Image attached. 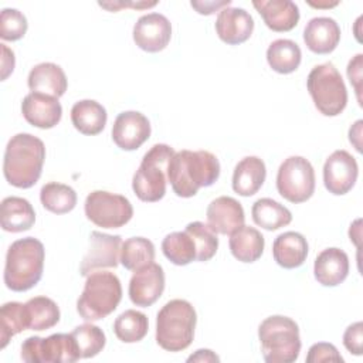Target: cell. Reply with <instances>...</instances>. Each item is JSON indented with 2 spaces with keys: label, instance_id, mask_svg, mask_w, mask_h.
<instances>
[{
  "label": "cell",
  "instance_id": "obj_9",
  "mask_svg": "<svg viewBox=\"0 0 363 363\" xmlns=\"http://www.w3.org/2000/svg\"><path fill=\"white\" fill-rule=\"evenodd\" d=\"M277 190L288 201L298 204L315 193V170L302 156L286 157L277 173Z\"/></svg>",
  "mask_w": 363,
  "mask_h": 363
},
{
  "label": "cell",
  "instance_id": "obj_45",
  "mask_svg": "<svg viewBox=\"0 0 363 363\" xmlns=\"http://www.w3.org/2000/svg\"><path fill=\"white\" fill-rule=\"evenodd\" d=\"M362 125H363V121H356L354 125L350 126L349 129V140L350 143L356 147L357 152H362V143H360V136H362Z\"/></svg>",
  "mask_w": 363,
  "mask_h": 363
},
{
  "label": "cell",
  "instance_id": "obj_34",
  "mask_svg": "<svg viewBox=\"0 0 363 363\" xmlns=\"http://www.w3.org/2000/svg\"><path fill=\"white\" fill-rule=\"evenodd\" d=\"M40 200L45 210L54 214H65L77 206V193L68 184L51 182L41 187Z\"/></svg>",
  "mask_w": 363,
  "mask_h": 363
},
{
  "label": "cell",
  "instance_id": "obj_13",
  "mask_svg": "<svg viewBox=\"0 0 363 363\" xmlns=\"http://www.w3.org/2000/svg\"><path fill=\"white\" fill-rule=\"evenodd\" d=\"M359 176L356 159L346 150H335L323 164V184L335 196L349 193Z\"/></svg>",
  "mask_w": 363,
  "mask_h": 363
},
{
  "label": "cell",
  "instance_id": "obj_26",
  "mask_svg": "<svg viewBox=\"0 0 363 363\" xmlns=\"http://www.w3.org/2000/svg\"><path fill=\"white\" fill-rule=\"evenodd\" d=\"M0 223L1 228L9 233L27 231L35 223V211L28 200L10 196L1 201Z\"/></svg>",
  "mask_w": 363,
  "mask_h": 363
},
{
  "label": "cell",
  "instance_id": "obj_18",
  "mask_svg": "<svg viewBox=\"0 0 363 363\" xmlns=\"http://www.w3.org/2000/svg\"><path fill=\"white\" fill-rule=\"evenodd\" d=\"M21 113L30 125L40 129H51L61 121L62 106L58 98L30 92L21 102Z\"/></svg>",
  "mask_w": 363,
  "mask_h": 363
},
{
  "label": "cell",
  "instance_id": "obj_7",
  "mask_svg": "<svg viewBox=\"0 0 363 363\" xmlns=\"http://www.w3.org/2000/svg\"><path fill=\"white\" fill-rule=\"evenodd\" d=\"M174 153V149L166 143H156L145 153L132 179V189L139 200L155 203L163 199L167 183V163Z\"/></svg>",
  "mask_w": 363,
  "mask_h": 363
},
{
  "label": "cell",
  "instance_id": "obj_31",
  "mask_svg": "<svg viewBox=\"0 0 363 363\" xmlns=\"http://www.w3.org/2000/svg\"><path fill=\"white\" fill-rule=\"evenodd\" d=\"M28 329L45 330L60 322L58 305L47 296H34L26 302Z\"/></svg>",
  "mask_w": 363,
  "mask_h": 363
},
{
  "label": "cell",
  "instance_id": "obj_39",
  "mask_svg": "<svg viewBox=\"0 0 363 363\" xmlns=\"http://www.w3.org/2000/svg\"><path fill=\"white\" fill-rule=\"evenodd\" d=\"M27 18L17 9H3L0 14V37L6 41H17L27 33Z\"/></svg>",
  "mask_w": 363,
  "mask_h": 363
},
{
  "label": "cell",
  "instance_id": "obj_24",
  "mask_svg": "<svg viewBox=\"0 0 363 363\" xmlns=\"http://www.w3.org/2000/svg\"><path fill=\"white\" fill-rule=\"evenodd\" d=\"M308 251L306 238L296 231L279 234L272 244V257L275 262L285 269L301 267L308 257Z\"/></svg>",
  "mask_w": 363,
  "mask_h": 363
},
{
  "label": "cell",
  "instance_id": "obj_17",
  "mask_svg": "<svg viewBox=\"0 0 363 363\" xmlns=\"http://www.w3.org/2000/svg\"><path fill=\"white\" fill-rule=\"evenodd\" d=\"M254 30L252 16L241 7H224L216 18V33L221 41L230 45L245 43Z\"/></svg>",
  "mask_w": 363,
  "mask_h": 363
},
{
  "label": "cell",
  "instance_id": "obj_10",
  "mask_svg": "<svg viewBox=\"0 0 363 363\" xmlns=\"http://www.w3.org/2000/svg\"><path fill=\"white\" fill-rule=\"evenodd\" d=\"M21 359L27 363H72L81 354L71 333H54L27 337L21 345Z\"/></svg>",
  "mask_w": 363,
  "mask_h": 363
},
{
  "label": "cell",
  "instance_id": "obj_30",
  "mask_svg": "<svg viewBox=\"0 0 363 363\" xmlns=\"http://www.w3.org/2000/svg\"><path fill=\"white\" fill-rule=\"evenodd\" d=\"M251 216L257 225L268 231H275L281 227L288 225L292 221L291 211L285 206L269 197L258 199L252 204Z\"/></svg>",
  "mask_w": 363,
  "mask_h": 363
},
{
  "label": "cell",
  "instance_id": "obj_6",
  "mask_svg": "<svg viewBox=\"0 0 363 363\" xmlns=\"http://www.w3.org/2000/svg\"><path fill=\"white\" fill-rule=\"evenodd\" d=\"M122 299V285L113 272L94 271L86 277L82 294L77 301V312L86 322L111 315Z\"/></svg>",
  "mask_w": 363,
  "mask_h": 363
},
{
  "label": "cell",
  "instance_id": "obj_23",
  "mask_svg": "<svg viewBox=\"0 0 363 363\" xmlns=\"http://www.w3.org/2000/svg\"><path fill=\"white\" fill-rule=\"evenodd\" d=\"M31 92L60 98L65 94L68 81L64 69L54 62H41L31 68L27 78Z\"/></svg>",
  "mask_w": 363,
  "mask_h": 363
},
{
  "label": "cell",
  "instance_id": "obj_14",
  "mask_svg": "<svg viewBox=\"0 0 363 363\" xmlns=\"http://www.w3.org/2000/svg\"><path fill=\"white\" fill-rule=\"evenodd\" d=\"M164 291V272L163 268L150 262L136 269L129 281V298L133 305L147 308L152 306Z\"/></svg>",
  "mask_w": 363,
  "mask_h": 363
},
{
  "label": "cell",
  "instance_id": "obj_3",
  "mask_svg": "<svg viewBox=\"0 0 363 363\" xmlns=\"http://www.w3.org/2000/svg\"><path fill=\"white\" fill-rule=\"evenodd\" d=\"M45 250L40 240L26 237L14 241L6 254L4 284L14 292H24L43 277Z\"/></svg>",
  "mask_w": 363,
  "mask_h": 363
},
{
  "label": "cell",
  "instance_id": "obj_28",
  "mask_svg": "<svg viewBox=\"0 0 363 363\" xmlns=\"http://www.w3.org/2000/svg\"><path fill=\"white\" fill-rule=\"evenodd\" d=\"M228 245L235 259L241 262H254L261 258L265 247V240L257 228L250 225H241L230 234Z\"/></svg>",
  "mask_w": 363,
  "mask_h": 363
},
{
  "label": "cell",
  "instance_id": "obj_47",
  "mask_svg": "<svg viewBox=\"0 0 363 363\" xmlns=\"http://www.w3.org/2000/svg\"><path fill=\"white\" fill-rule=\"evenodd\" d=\"M157 3L156 1H152V3H140V4H138V3H130V4H123V3H118V4H109V3H99V6L101 7H105V9H109V10H116L118 7H126V6H132V7H153V6H156Z\"/></svg>",
  "mask_w": 363,
  "mask_h": 363
},
{
  "label": "cell",
  "instance_id": "obj_43",
  "mask_svg": "<svg viewBox=\"0 0 363 363\" xmlns=\"http://www.w3.org/2000/svg\"><path fill=\"white\" fill-rule=\"evenodd\" d=\"M1 45V81L7 79V77L13 72L14 65H16V58H14V52L6 45V44H0Z\"/></svg>",
  "mask_w": 363,
  "mask_h": 363
},
{
  "label": "cell",
  "instance_id": "obj_42",
  "mask_svg": "<svg viewBox=\"0 0 363 363\" xmlns=\"http://www.w3.org/2000/svg\"><path fill=\"white\" fill-rule=\"evenodd\" d=\"M362 65H363V55L357 54L349 61L347 68H346L349 81L354 88L356 98H357L360 106H362V96H360V92H362Z\"/></svg>",
  "mask_w": 363,
  "mask_h": 363
},
{
  "label": "cell",
  "instance_id": "obj_15",
  "mask_svg": "<svg viewBox=\"0 0 363 363\" xmlns=\"http://www.w3.org/2000/svg\"><path fill=\"white\" fill-rule=\"evenodd\" d=\"M133 41L146 52H159L167 47L172 38V24L160 13H149L138 18L133 26Z\"/></svg>",
  "mask_w": 363,
  "mask_h": 363
},
{
  "label": "cell",
  "instance_id": "obj_5",
  "mask_svg": "<svg viewBox=\"0 0 363 363\" xmlns=\"http://www.w3.org/2000/svg\"><path fill=\"white\" fill-rule=\"evenodd\" d=\"M258 339L264 360L268 363H292L299 357L302 346L299 328L288 316L265 318L258 326Z\"/></svg>",
  "mask_w": 363,
  "mask_h": 363
},
{
  "label": "cell",
  "instance_id": "obj_38",
  "mask_svg": "<svg viewBox=\"0 0 363 363\" xmlns=\"http://www.w3.org/2000/svg\"><path fill=\"white\" fill-rule=\"evenodd\" d=\"M193 238L197 250V258L196 261L206 262L211 259L217 250H218V238L217 233H214L208 224H204L201 221H193L189 223L184 228Z\"/></svg>",
  "mask_w": 363,
  "mask_h": 363
},
{
  "label": "cell",
  "instance_id": "obj_19",
  "mask_svg": "<svg viewBox=\"0 0 363 363\" xmlns=\"http://www.w3.org/2000/svg\"><path fill=\"white\" fill-rule=\"evenodd\" d=\"M208 227L223 235H230L233 231L244 225L245 214L241 203L230 196L214 199L206 211Z\"/></svg>",
  "mask_w": 363,
  "mask_h": 363
},
{
  "label": "cell",
  "instance_id": "obj_46",
  "mask_svg": "<svg viewBox=\"0 0 363 363\" xmlns=\"http://www.w3.org/2000/svg\"><path fill=\"white\" fill-rule=\"evenodd\" d=\"M187 362H220V357L210 349H199L187 359Z\"/></svg>",
  "mask_w": 363,
  "mask_h": 363
},
{
  "label": "cell",
  "instance_id": "obj_25",
  "mask_svg": "<svg viewBox=\"0 0 363 363\" xmlns=\"http://www.w3.org/2000/svg\"><path fill=\"white\" fill-rule=\"evenodd\" d=\"M265 177L267 167L264 160L257 156H247L234 167L233 190L242 197H250L262 187Z\"/></svg>",
  "mask_w": 363,
  "mask_h": 363
},
{
  "label": "cell",
  "instance_id": "obj_41",
  "mask_svg": "<svg viewBox=\"0 0 363 363\" xmlns=\"http://www.w3.org/2000/svg\"><path fill=\"white\" fill-rule=\"evenodd\" d=\"M343 345L354 356H360L363 353V323L362 322H354L346 328L343 333Z\"/></svg>",
  "mask_w": 363,
  "mask_h": 363
},
{
  "label": "cell",
  "instance_id": "obj_21",
  "mask_svg": "<svg viewBox=\"0 0 363 363\" xmlns=\"http://www.w3.org/2000/svg\"><path fill=\"white\" fill-rule=\"evenodd\" d=\"M313 275L323 286H337L349 275L347 254L336 247L323 250L315 259Z\"/></svg>",
  "mask_w": 363,
  "mask_h": 363
},
{
  "label": "cell",
  "instance_id": "obj_37",
  "mask_svg": "<svg viewBox=\"0 0 363 363\" xmlns=\"http://www.w3.org/2000/svg\"><path fill=\"white\" fill-rule=\"evenodd\" d=\"M71 335L77 343L81 359H89L96 356L99 352H102L106 343L104 330L99 326L92 325L91 322L77 326L71 332Z\"/></svg>",
  "mask_w": 363,
  "mask_h": 363
},
{
  "label": "cell",
  "instance_id": "obj_32",
  "mask_svg": "<svg viewBox=\"0 0 363 363\" xmlns=\"http://www.w3.org/2000/svg\"><path fill=\"white\" fill-rule=\"evenodd\" d=\"M162 251L172 264L180 267L187 265L197 258L196 244L186 230L167 234L162 241Z\"/></svg>",
  "mask_w": 363,
  "mask_h": 363
},
{
  "label": "cell",
  "instance_id": "obj_1",
  "mask_svg": "<svg viewBox=\"0 0 363 363\" xmlns=\"http://www.w3.org/2000/svg\"><path fill=\"white\" fill-rule=\"evenodd\" d=\"M220 177V162L208 150H180L167 163V182L179 197H193Z\"/></svg>",
  "mask_w": 363,
  "mask_h": 363
},
{
  "label": "cell",
  "instance_id": "obj_35",
  "mask_svg": "<svg viewBox=\"0 0 363 363\" xmlns=\"http://www.w3.org/2000/svg\"><path fill=\"white\" fill-rule=\"evenodd\" d=\"M149 330V320L143 312L128 309L122 312L113 322V332L123 343L140 342Z\"/></svg>",
  "mask_w": 363,
  "mask_h": 363
},
{
  "label": "cell",
  "instance_id": "obj_8",
  "mask_svg": "<svg viewBox=\"0 0 363 363\" xmlns=\"http://www.w3.org/2000/svg\"><path fill=\"white\" fill-rule=\"evenodd\" d=\"M306 88L316 109L325 116H337L347 105L346 85L332 62L313 67L308 75Z\"/></svg>",
  "mask_w": 363,
  "mask_h": 363
},
{
  "label": "cell",
  "instance_id": "obj_2",
  "mask_svg": "<svg viewBox=\"0 0 363 363\" xmlns=\"http://www.w3.org/2000/svg\"><path fill=\"white\" fill-rule=\"evenodd\" d=\"M44 160V142L31 133H17L11 136L4 150V177L14 187L30 189L38 182Z\"/></svg>",
  "mask_w": 363,
  "mask_h": 363
},
{
  "label": "cell",
  "instance_id": "obj_11",
  "mask_svg": "<svg viewBox=\"0 0 363 363\" xmlns=\"http://www.w3.org/2000/svg\"><path fill=\"white\" fill-rule=\"evenodd\" d=\"M84 210L86 218L102 228H119L133 216V207L125 196L105 190L91 191Z\"/></svg>",
  "mask_w": 363,
  "mask_h": 363
},
{
  "label": "cell",
  "instance_id": "obj_29",
  "mask_svg": "<svg viewBox=\"0 0 363 363\" xmlns=\"http://www.w3.org/2000/svg\"><path fill=\"white\" fill-rule=\"evenodd\" d=\"M302 60L299 45L288 38L272 41L267 50V61L278 74H291L298 69Z\"/></svg>",
  "mask_w": 363,
  "mask_h": 363
},
{
  "label": "cell",
  "instance_id": "obj_12",
  "mask_svg": "<svg viewBox=\"0 0 363 363\" xmlns=\"http://www.w3.org/2000/svg\"><path fill=\"white\" fill-rule=\"evenodd\" d=\"M121 247V235L92 231L89 235V248L82 258L79 274L88 277L91 272L101 268H116L119 264Z\"/></svg>",
  "mask_w": 363,
  "mask_h": 363
},
{
  "label": "cell",
  "instance_id": "obj_33",
  "mask_svg": "<svg viewBox=\"0 0 363 363\" xmlns=\"http://www.w3.org/2000/svg\"><path fill=\"white\" fill-rule=\"evenodd\" d=\"M155 245L145 237H130L122 242L119 262L129 271H136L155 261Z\"/></svg>",
  "mask_w": 363,
  "mask_h": 363
},
{
  "label": "cell",
  "instance_id": "obj_22",
  "mask_svg": "<svg viewBox=\"0 0 363 363\" xmlns=\"http://www.w3.org/2000/svg\"><path fill=\"white\" fill-rule=\"evenodd\" d=\"M303 41L312 52L329 54L340 41V27L330 17H313L305 26Z\"/></svg>",
  "mask_w": 363,
  "mask_h": 363
},
{
  "label": "cell",
  "instance_id": "obj_40",
  "mask_svg": "<svg viewBox=\"0 0 363 363\" xmlns=\"http://www.w3.org/2000/svg\"><path fill=\"white\" fill-rule=\"evenodd\" d=\"M308 363H320V362H343V357L337 352L336 346L326 342L315 343L309 347L306 354Z\"/></svg>",
  "mask_w": 363,
  "mask_h": 363
},
{
  "label": "cell",
  "instance_id": "obj_36",
  "mask_svg": "<svg viewBox=\"0 0 363 363\" xmlns=\"http://www.w3.org/2000/svg\"><path fill=\"white\" fill-rule=\"evenodd\" d=\"M28 329L26 303L6 302L0 309V349H4L10 339Z\"/></svg>",
  "mask_w": 363,
  "mask_h": 363
},
{
  "label": "cell",
  "instance_id": "obj_44",
  "mask_svg": "<svg viewBox=\"0 0 363 363\" xmlns=\"http://www.w3.org/2000/svg\"><path fill=\"white\" fill-rule=\"evenodd\" d=\"M193 9L197 10V13L200 14H206V16H210L213 14L216 10H223L224 7H228L231 4L230 0L227 1H191L190 3Z\"/></svg>",
  "mask_w": 363,
  "mask_h": 363
},
{
  "label": "cell",
  "instance_id": "obj_27",
  "mask_svg": "<svg viewBox=\"0 0 363 363\" xmlns=\"http://www.w3.org/2000/svg\"><path fill=\"white\" fill-rule=\"evenodd\" d=\"M106 109L94 99L78 101L71 108V122L82 135L94 136L101 133L106 125Z\"/></svg>",
  "mask_w": 363,
  "mask_h": 363
},
{
  "label": "cell",
  "instance_id": "obj_4",
  "mask_svg": "<svg viewBox=\"0 0 363 363\" xmlns=\"http://www.w3.org/2000/svg\"><path fill=\"white\" fill-rule=\"evenodd\" d=\"M197 315L189 301L172 299L156 316V342L167 352L187 349L194 337Z\"/></svg>",
  "mask_w": 363,
  "mask_h": 363
},
{
  "label": "cell",
  "instance_id": "obj_16",
  "mask_svg": "<svg viewBox=\"0 0 363 363\" xmlns=\"http://www.w3.org/2000/svg\"><path fill=\"white\" fill-rule=\"evenodd\" d=\"M149 119L138 111L121 112L112 126V140L122 150L139 149L150 136Z\"/></svg>",
  "mask_w": 363,
  "mask_h": 363
},
{
  "label": "cell",
  "instance_id": "obj_48",
  "mask_svg": "<svg viewBox=\"0 0 363 363\" xmlns=\"http://www.w3.org/2000/svg\"><path fill=\"white\" fill-rule=\"evenodd\" d=\"M309 4L313 6V7L320 9V7H335V6H337V1H333V3H309Z\"/></svg>",
  "mask_w": 363,
  "mask_h": 363
},
{
  "label": "cell",
  "instance_id": "obj_20",
  "mask_svg": "<svg viewBox=\"0 0 363 363\" xmlns=\"http://www.w3.org/2000/svg\"><path fill=\"white\" fill-rule=\"evenodd\" d=\"M265 26L277 33L291 31L299 21V9L291 0H258L252 1Z\"/></svg>",
  "mask_w": 363,
  "mask_h": 363
}]
</instances>
